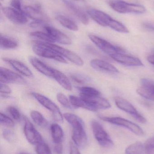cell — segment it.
<instances>
[{"label":"cell","mask_w":154,"mask_h":154,"mask_svg":"<svg viewBox=\"0 0 154 154\" xmlns=\"http://www.w3.org/2000/svg\"><path fill=\"white\" fill-rule=\"evenodd\" d=\"M63 117L72 127V138L75 144L79 147L86 146L87 143V136L82 119L71 113L64 114Z\"/></svg>","instance_id":"1"},{"label":"cell","mask_w":154,"mask_h":154,"mask_svg":"<svg viewBox=\"0 0 154 154\" xmlns=\"http://www.w3.org/2000/svg\"><path fill=\"white\" fill-rule=\"evenodd\" d=\"M33 52L39 57L56 60L62 63H67L66 60L56 51L46 46L43 42L33 41L32 43Z\"/></svg>","instance_id":"2"},{"label":"cell","mask_w":154,"mask_h":154,"mask_svg":"<svg viewBox=\"0 0 154 154\" xmlns=\"http://www.w3.org/2000/svg\"><path fill=\"white\" fill-rule=\"evenodd\" d=\"M109 6L114 11L120 14L134 13L141 14L146 11L145 6L141 5L130 3L122 0L111 1Z\"/></svg>","instance_id":"3"},{"label":"cell","mask_w":154,"mask_h":154,"mask_svg":"<svg viewBox=\"0 0 154 154\" xmlns=\"http://www.w3.org/2000/svg\"><path fill=\"white\" fill-rule=\"evenodd\" d=\"M33 97L45 108L52 113L53 119L60 123L63 121V116L58 107L54 102L44 95L37 92H32Z\"/></svg>","instance_id":"4"},{"label":"cell","mask_w":154,"mask_h":154,"mask_svg":"<svg viewBox=\"0 0 154 154\" xmlns=\"http://www.w3.org/2000/svg\"><path fill=\"white\" fill-rule=\"evenodd\" d=\"M91 125L95 138L101 146L108 148L114 146V143L109 135L99 122L94 120L91 122Z\"/></svg>","instance_id":"5"},{"label":"cell","mask_w":154,"mask_h":154,"mask_svg":"<svg viewBox=\"0 0 154 154\" xmlns=\"http://www.w3.org/2000/svg\"><path fill=\"white\" fill-rule=\"evenodd\" d=\"M99 118L103 121L108 122L113 125L125 128L135 134L140 136L144 134L143 131L140 126L125 119L120 117H109L106 116H99Z\"/></svg>","instance_id":"6"},{"label":"cell","mask_w":154,"mask_h":154,"mask_svg":"<svg viewBox=\"0 0 154 154\" xmlns=\"http://www.w3.org/2000/svg\"><path fill=\"white\" fill-rule=\"evenodd\" d=\"M88 37L99 49L110 57L117 53H124V50L123 48L115 46L100 37L93 34H89Z\"/></svg>","instance_id":"7"},{"label":"cell","mask_w":154,"mask_h":154,"mask_svg":"<svg viewBox=\"0 0 154 154\" xmlns=\"http://www.w3.org/2000/svg\"><path fill=\"white\" fill-rule=\"evenodd\" d=\"M114 100L116 105L118 108L130 114L137 121L143 124L146 122V119L138 112L136 109L129 101L119 97H115Z\"/></svg>","instance_id":"8"},{"label":"cell","mask_w":154,"mask_h":154,"mask_svg":"<svg viewBox=\"0 0 154 154\" xmlns=\"http://www.w3.org/2000/svg\"><path fill=\"white\" fill-rule=\"evenodd\" d=\"M43 42L46 46L49 47L50 48L56 51L61 57H63V58H66L68 60H69L75 65L78 66H82L84 65V61L82 60V58L75 52L69 50L64 48L58 45H55L53 43Z\"/></svg>","instance_id":"9"},{"label":"cell","mask_w":154,"mask_h":154,"mask_svg":"<svg viewBox=\"0 0 154 154\" xmlns=\"http://www.w3.org/2000/svg\"><path fill=\"white\" fill-rule=\"evenodd\" d=\"M2 11L6 18L15 24L22 25L28 22L27 17L23 12L11 7H3Z\"/></svg>","instance_id":"10"},{"label":"cell","mask_w":154,"mask_h":154,"mask_svg":"<svg viewBox=\"0 0 154 154\" xmlns=\"http://www.w3.org/2000/svg\"><path fill=\"white\" fill-rule=\"evenodd\" d=\"M0 81L1 83H15V84H25L26 81L18 74L1 67L0 69Z\"/></svg>","instance_id":"11"},{"label":"cell","mask_w":154,"mask_h":154,"mask_svg":"<svg viewBox=\"0 0 154 154\" xmlns=\"http://www.w3.org/2000/svg\"><path fill=\"white\" fill-rule=\"evenodd\" d=\"M87 13L95 21L103 27H110L114 20V19L107 14L96 9H89L88 10Z\"/></svg>","instance_id":"12"},{"label":"cell","mask_w":154,"mask_h":154,"mask_svg":"<svg viewBox=\"0 0 154 154\" xmlns=\"http://www.w3.org/2000/svg\"><path fill=\"white\" fill-rule=\"evenodd\" d=\"M24 133L28 142L33 145H37L42 141V138L40 133L35 128L32 124L25 119Z\"/></svg>","instance_id":"13"},{"label":"cell","mask_w":154,"mask_h":154,"mask_svg":"<svg viewBox=\"0 0 154 154\" xmlns=\"http://www.w3.org/2000/svg\"><path fill=\"white\" fill-rule=\"evenodd\" d=\"M91 107L93 111L99 109H105L110 108L111 106L109 101L100 96L94 97H81Z\"/></svg>","instance_id":"14"},{"label":"cell","mask_w":154,"mask_h":154,"mask_svg":"<svg viewBox=\"0 0 154 154\" xmlns=\"http://www.w3.org/2000/svg\"><path fill=\"white\" fill-rule=\"evenodd\" d=\"M43 29L45 32L48 33L51 36L54 42H58L64 45H70L71 43L70 38L63 32H61L56 28L46 24Z\"/></svg>","instance_id":"15"},{"label":"cell","mask_w":154,"mask_h":154,"mask_svg":"<svg viewBox=\"0 0 154 154\" xmlns=\"http://www.w3.org/2000/svg\"><path fill=\"white\" fill-rule=\"evenodd\" d=\"M142 85L137 90V92L143 97L154 101V82L146 79L141 80Z\"/></svg>","instance_id":"16"},{"label":"cell","mask_w":154,"mask_h":154,"mask_svg":"<svg viewBox=\"0 0 154 154\" xmlns=\"http://www.w3.org/2000/svg\"><path fill=\"white\" fill-rule=\"evenodd\" d=\"M113 60L127 66H142L143 62L139 59L135 57L126 55L124 53H117L111 56Z\"/></svg>","instance_id":"17"},{"label":"cell","mask_w":154,"mask_h":154,"mask_svg":"<svg viewBox=\"0 0 154 154\" xmlns=\"http://www.w3.org/2000/svg\"><path fill=\"white\" fill-rule=\"evenodd\" d=\"M23 11L26 16L34 20L43 21L46 22L49 20V18L42 12L39 5L24 6Z\"/></svg>","instance_id":"18"},{"label":"cell","mask_w":154,"mask_h":154,"mask_svg":"<svg viewBox=\"0 0 154 154\" xmlns=\"http://www.w3.org/2000/svg\"><path fill=\"white\" fill-rule=\"evenodd\" d=\"M63 3L68 9L77 17L81 23L85 25L89 23V19L86 14L77 5L69 0H63Z\"/></svg>","instance_id":"19"},{"label":"cell","mask_w":154,"mask_h":154,"mask_svg":"<svg viewBox=\"0 0 154 154\" xmlns=\"http://www.w3.org/2000/svg\"><path fill=\"white\" fill-rule=\"evenodd\" d=\"M29 60L30 63L36 70L47 77L52 78L54 69L49 66L36 57H31Z\"/></svg>","instance_id":"20"},{"label":"cell","mask_w":154,"mask_h":154,"mask_svg":"<svg viewBox=\"0 0 154 154\" xmlns=\"http://www.w3.org/2000/svg\"><path fill=\"white\" fill-rule=\"evenodd\" d=\"M91 67L99 71L111 73H118V69L112 64L99 59H94L90 62Z\"/></svg>","instance_id":"21"},{"label":"cell","mask_w":154,"mask_h":154,"mask_svg":"<svg viewBox=\"0 0 154 154\" xmlns=\"http://www.w3.org/2000/svg\"><path fill=\"white\" fill-rule=\"evenodd\" d=\"M3 60L23 75L28 77H32L33 76L30 70L20 61L9 58H3Z\"/></svg>","instance_id":"22"},{"label":"cell","mask_w":154,"mask_h":154,"mask_svg":"<svg viewBox=\"0 0 154 154\" xmlns=\"http://www.w3.org/2000/svg\"><path fill=\"white\" fill-rule=\"evenodd\" d=\"M52 78L63 88L68 91H71L72 90V85L68 78L59 70L54 69Z\"/></svg>","instance_id":"23"},{"label":"cell","mask_w":154,"mask_h":154,"mask_svg":"<svg viewBox=\"0 0 154 154\" xmlns=\"http://www.w3.org/2000/svg\"><path fill=\"white\" fill-rule=\"evenodd\" d=\"M51 134L53 142L55 144L61 143L64 137V132L60 126L53 124L50 127Z\"/></svg>","instance_id":"24"},{"label":"cell","mask_w":154,"mask_h":154,"mask_svg":"<svg viewBox=\"0 0 154 154\" xmlns=\"http://www.w3.org/2000/svg\"><path fill=\"white\" fill-rule=\"evenodd\" d=\"M56 20L65 28L74 31L78 30L79 28L77 23L68 17L62 15H58L56 16Z\"/></svg>","instance_id":"25"},{"label":"cell","mask_w":154,"mask_h":154,"mask_svg":"<svg viewBox=\"0 0 154 154\" xmlns=\"http://www.w3.org/2000/svg\"><path fill=\"white\" fill-rule=\"evenodd\" d=\"M69 99L70 101L71 104L74 108H81L93 111L91 107L80 97H77L74 95H70Z\"/></svg>","instance_id":"26"},{"label":"cell","mask_w":154,"mask_h":154,"mask_svg":"<svg viewBox=\"0 0 154 154\" xmlns=\"http://www.w3.org/2000/svg\"><path fill=\"white\" fill-rule=\"evenodd\" d=\"M30 116L36 125L42 128L48 127L49 124L48 121L39 111L33 110L30 113Z\"/></svg>","instance_id":"27"},{"label":"cell","mask_w":154,"mask_h":154,"mask_svg":"<svg viewBox=\"0 0 154 154\" xmlns=\"http://www.w3.org/2000/svg\"><path fill=\"white\" fill-rule=\"evenodd\" d=\"M0 41V48L3 49H14L17 48L18 45L17 42L14 40L5 36H2V34L1 35Z\"/></svg>","instance_id":"28"},{"label":"cell","mask_w":154,"mask_h":154,"mask_svg":"<svg viewBox=\"0 0 154 154\" xmlns=\"http://www.w3.org/2000/svg\"><path fill=\"white\" fill-rule=\"evenodd\" d=\"M81 97H94L100 96V93L95 88L90 87H80L77 88Z\"/></svg>","instance_id":"29"},{"label":"cell","mask_w":154,"mask_h":154,"mask_svg":"<svg viewBox=\"0 0 154 154\" xmlns=\"http://www.w3.org/2000/svg\"><path fill=\"white\" fill-rule=\"evenodd\" d=\"M143 145L141 142H136L129 145L125 150L126 154H143Z\"/></svg>","instance_id":"30"},{"label":"cell","mask_w":154,"mask_h":154,"mask_svg":"<svg viewBox=\"0 0 154 154\" xmlns=\"http://www.w3.org/2000/svg\"><path fill=\"white\" fill-rule=\"evenodd\" d=\"M30 35L31 37H34L40 40L41 41L43 42H49V43L54 42L52 38L46 32L40 31L33 32H31Z\"/></svg>","instance_id":"31"},{"label":"cell","mask_w":154,"mask_h":154,"mask_svg":"<svg viewBox=\"0 0 154 154\" xmlns=\"http://www.w3.org/2000/svg\"><path fill=\"white\" fill-rule=\"evenodd\" d=\"M36 152L37 154H52L50 147L43 141L36 145Z\"/></svg>","instance_id":"32"},{"label":"cell","mask_w":154,"mask_h":154,"mask_svg":"<svg viewBox=\"0 0 154 154\" xmlns=\"http://www.w3.org/2000/svg\"><path fill=\"white\" fill-rule=\"evenodd\" d=\"M57 98L58 102L65 107L70 109L74 108L71 104L69 99L63 93H59L57 94Z\"/></svg>","instance_id":"33"},{"label":"cell","mask_w":154,"mask_h":154,"mask_svg":"<svg viewBox=\"0 0 154 154\" xmlns=\"http://www.w3.org/2000/svg\"><path fill=\"white\" fill-rule=\"evenodd\" d=\"M71 78L73 81L79 84H83L87 83L90 81V78L85 75L80 74H72Z\"/></svg>","instance_id":"34"},{"label":"cell","mask_w":154,"mask_h":154,"mask_svg":"<svg viewBox=\"0 0 154 154\" xmlns=\"http://www.w3.org/2000/svg\"><path fill=\"white\" fill-rule=\"evenodd\" d=\"M0 122L1 125L8 127H13L14 125V121L10 117L2 113H1L0 115Z\"/></svg>","instance_id":"35"},{"label":"cell","mask_w":154,"mask_h":154,"mask_svg":"<svg viewBox=\"0 0 154 154\" xmlns=\"http://www.w3.org/2000/svg\"><path fill=\"white\" fill-rule=\"evenodd\" d=\"M7 111L12 117L16 120H19L21 118V114L19 110L14 106H9L7 107Z\"/></svg>","instance_id":"36"},{"label":"cell","mask_w":154,"mask_h":154,"mask_svg":"<svg viewBox=\"0 0 154 154\" xmlns=\"http://www.w3.org/2000/svg\"><path fill=\"white\" fill-rule=\"evenodd\" d=\"M145 148L147 152H151L154 149V137L148 139L145 144Z\"/></svg>","instance_id":"37"},{"label":"cell","mask_w":154,"mask_h":154,"mask_svg":"<svg viewBox=\"0 0 154 154\" xmlns=\"http://www.w3.org/2000/svg\"><path fill=\"white\" fill-rule=\"evenodd\" d=\"M10 5L13 8L20 11L23 12V9H22V5L20 0H11Z\"/></svg>","instance_id":"38"},{"label":"cell","mask_w":154,"mask_h":154,"mask_svg":"<svg viewBox=\"0 0 154 154\" xmlns=\"http://www.w3.org/2000/svg\"><path fill=\"white\" fill-rule=\"evenodd\" d=\"M46 24H47L46 22L43 21L34 20V21L30 23V26L33 28H43Z\"/></svg>","instance_id":"39"},{"label":"cell","mask_w":154,"mask_h":154,"mask_svg":"<svg viewBox=\"0 0 154 154\" xmlns=\"http://www.w3.org/2000/svg\"><path fill=\"white\" fill-rule=\"evenodd\" d=\"M2 94H9L11 92V90L10 87L5 83H1V90Z\"/></svg>","instance_id":"40"},{"label":"cell","mask_w":154,"mask_h":154,"mask_svg":"<svg viewBox=\"0 0 154 154\" xmlns=\"http://www.w3.org/2000/svg\"><path fill=\"white\" fill-rule=\"evenodd\" d=\"M70 147V154H81L77 147L72 143H71Z\"/></svg>","instance_id":"41"},{"label":"cell","mask_w":154,"mask_h":154,"mask_svg":"<svg viewBox=\"0 0 154 154\" xmlns=\"http://www.w3.org/2000/svg\"><path fill=\"white\" fill-rule=\"evenodd\" d=\"M3 135L5 138L8 141H11L12 140L13 137V134L10 130H5L4 131Z\"/></svg>","instance_id":"42"},{"label":"cell","mask_w":154,"mask_h":154,"mask_svg":"<svg viewBox=\"0 0 154 154\" xmlns=\"http://www.w3.org/2000/svg\"><path fill=\"white\" fill-rule=\"evenodd\" d=\"M54 151L57 154H62L63 152V146L61 143L55 144Z\"/></svg>","instance_id":"43"},{"label":"cell","mask_w":154,"mask_h":154,"mask_svg":"<svg viewBox=\"0 0 154 154\" xmlns=\"http://www.w3.org/2000/svg\"><path fill=\"white\" fill-rule=\"evenodd\" d=\"M143 26L147 29L154 31V23H145Z\"/></svg>","instance_id":"44"},{"label":"cell","mask_w":154,"mask_h":154,"mask_svg":"<svg viewBox=\"0 0 154 154\" xmlns=\"http://www.w3.org/2000/svg\"><path fill=\"white\" fill-rule=\"evenodd\" d=\"M147 59L149 63L154 65V54L148 56Z\"/></svg>","instance_id":"45"},{"label":"cell","mask_w":154,"mask_h":154,"mask_svg":"<svg viewBox=\"0 0 154 154\" xmlns=\"http://www.w3.org/2000/svg\"><path fill=\"white\" fill-rule=\"evenodd\" d=\"M19 154H30L27 153H25V152H21V153H20Z\"/></svg>","instance_id":"46"},{"label":"cell","mask_w":154,"mask_h":154,"mask_svg":"<svg viewBox=\"0 0 154 154\" xmlns=\"http://www.w3.org/2000/svg\"><path fill=\"white\" fill-rule=\"evenodd\" d=\"M76 1H84V0H76Z\"/></svg>","instance_id":"47"},{"label":"cell","mask_w":154,"mask_h":154,"mask_svg":"<svg viewBox=\"0 0 154 154\" xmlns=\"http://www.w3.org/2000/svg\"><path fill=\"white\" fill-rule=\"evenodd\" d=\"M112 1H118V0H112Z\"/></svg>","instance_id":"48"}]
</instances>
